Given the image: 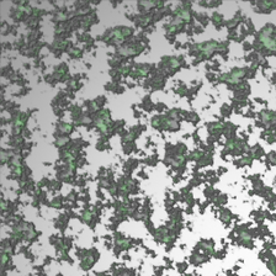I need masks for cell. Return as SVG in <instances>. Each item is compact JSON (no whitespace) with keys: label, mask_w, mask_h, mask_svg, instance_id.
Here are the masks:
<instances>
[{"label":"cell","mask_w":276,"mask_h":276,"mask_svg":"<svg viewBox=\"0 0 276 276\" xmlns=\"http://www.w3.org/2000/svg\"><path fill=\"white\" fill-rule=\"evenodd\" d=\"M261 41L264 42V44L267 47V48H270V50H275L276 48V42L274 40H271L270 37H267V36H261Z\"/></svg>","instance_id":"cell-1"}]
</instances>
